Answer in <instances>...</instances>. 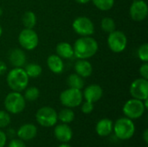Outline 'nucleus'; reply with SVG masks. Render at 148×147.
I'll list each match as a JSON object with an SVG mask.
<instances>
[{
	"label": "nucleus",
	"mask_w": 148,
	"mask_h": 147,
	"mask_svg": "<svg viewBox=\"0 0 148 147\" xmlns=\"http://www.w3.org/2000/svg\"><path fill=\"white\" fill-rule=\"evenodd\" d=\"M56 55H59L62 59H70L74 56L73 46L67 42H62L56 45Z\"/></svg>",
	"instance_id": "aec40b11"
},
{
	"label": "nucleus",
	"mask_w": 148,
	"mask_h": 147,
	"mask_svg": "<svg viewBox=\"0 0 148 147\" xmlns=\"http://www.w3.org/2000/svg\"><path fill=\"white\" fill-rule=\"evenodd\" d=\"M29 79L23 68H14L8 73L6 81L12 91L21 93L27 88Z\"/></svg>",
	"instance_id": "f03ea898"
},
{
	"label": "nucleus",
	"mask_w": 148,
	"mask_h": 147,
	"mask_svg": "<svg viewBox=\"0 0 148 147\" xmlns=\"http://www.w3.org/2000/svg\"><path fill=\"white\" fill-rule=\"evenodd\" d=\"M47 65L51 72L59 75L63 72L64 63L62 59L57 55H50L47 59Z\"/></svg>",
	"instance_id": "6ab92c4d"
},
{
	"label": "nucleus",
	"mask_w": 148,
	"mask_h": 147,
	"mask_svg": "<svg viewBox=\"0 0 148 147\" xmlns=\"http://www.w3.org/2000/svg\"><path fill=\"white\" fill-rule=\"evenodd\" d=\"M75 70L81 77L88 78L93 73V67L87 59H79L75 64Z\"/></svg>",
	"instance_id": "dca6fc26"
},
{
	"label": "nucleus",
	"mask_w": 148,
	"mask_h": 147,
	"mask_svg": "<svg viewBox=\"0 0 148 147\" xmlns=\"http://www.w3.org/2000/svg\"><path fill=\"white\" fill-rule=\"evenodd\" d=\"M24 71L27 74V75L29 76V78H36L42 74V68L39 64L32 62V63H29L25 66Z\"/></svg>",
	"instance_id": "b1692460"
},
{
	"label": "nucleus",
	"mask_w": 148,
	"mask_h": 147,
	"mask_svg": "<svg viewBox=\"0 0 148 147\" xmlns=\"http://www.w3.org/2000/svg\"><path fill=\"white\" fill-rule=\"evenodd\" d=\"M113 121L110 119L104 118L97 122L95 126V131L100 137H107L113 132Z\"/></svg>",
	"instance_id": "a211bd4d"
},
{
	"label": "nucleus",
	"mask_w": 148,
	"mask_h": 147,
	"mask_svg": "<svg viewBox=\"0 0 148 147\" xmlns=\"http://www.w3.org/2000/svg\"><path fill=\"white\" fill-rule=\"evenodd\" d=\"M73 29L81 36H89L95 32V25L87 16H78L72 23Z\"/></svg>",
	"instance_id": "9d476101"
},
{
	"label": "nucleus",
	"mask_w": 148,
	"mask_h": 147,
	"mask_svg": "<svg viewBox=\"0 0 148 147\" xmlns=\"http://www.w3.org/2000/svg\"><path fill=\"white\" fill-rule=\"evenodd\" d=\"M130 94L133 98L145 101L148 98V81L144 78L134 80L130 86Z\"/></svg>",
	"instance_id": "9b49d317"
},
{
	"label": "nucleus",
	"mask_w": 148,
	"mask_h": 147,
	"mask_svg": "<svg viewBox=\"0 0 148 147\" xmlns=\"http://www.w3.org/2000/svg\"><path fill=\"white\" fill-rule=\"evenodd\" d=\"M137 55L139 59L143 62H147L148 61V44L147 43H143L141 44L137 51Z\"/></svg>",
	"instance_id": "cd10ccee"
},
{
	"label": "nucleus",
	"mask_w": 148,
	"mask_h": 147,
	"mask_svg": "<svg viewBox=\"0 0 148 147\" xmlns=\"http://www.w3.org/2000/svg\"><path fill=\"white\" fill-rule=\"evenodd\" d=\"M26 106V101L19 92H10L4 99V107L6 111L12 114L22 113Z\"/></svg>",
	"instance_id": "20e7f679"
},
{
	"label": "nucleus",
	"mask_w": 148,
	"mask_h": 147,
	"mask_svg": "<svg viewBox=\"0 0 148 147\" xmlns=\"http://www.w3.org/2000/svg\"><path fill=\"white\" fill-rule=\"evenodd\" d=\"M67 84L69 88L82 90L84 87V81L83 78L78 75L77 74H71L67 79Z\"/></svg>",
	"instance_id": "412c9836"
},
{
	"label": "nucleus",
	"mask_w": 148,
	"mask_h": 147,
	"mask_svg": "<svg viewBox=\"0 0 148 147\" xmlns=\"http://www.w3.org/2000/svg\"><path fill=\"white\" fill-rule=\"evenodd\" d=\"M58 147H72L71 146H69V144H67V143H62V144H61L60 146Z\"/></svg>",
	"instance_id": "e433bc0d"
},
{
	"label": "nucleus",
	"mask_w": 148,
	"mask_h": 147,
	"mask_svg": "<svg viewBox=\"0 0 148 147\" xmlns=\"http://www.w3.org/2000/svg\"><path fill=\"white\" fill-rule=\"evenodd\" d=\"M91 0H75V2L76 3H81V4H85V3H89Z\"/></svg>",
	"instance_id": "c9c22d12"
},
{
	"label": "nucleus",
	"mask_w": 148,
	"mask_h": 147,
	"mask_svg": "<svg viewBox=\"0 0 148 147\" xmlns=\"http://www.w3.org/2000/svg\"><path fill=\"white\" fill-rule=\"evenodd\" d=\"M56 139L62 143H68L73 138V131L68 124H59L54 129Z\"/></svg>",
	"instance_id": "4468645a"
},
{
	"label": "nucleus",
	"mask_w": 148,
	"mask_h": 147,
	"mask_svg": "<svg viewBox=\"0 0 148 147\" xmlns=\"http://www.w3.org/2000/svg\"><path fill=\"white\" fill-rule=\"evenodd\" d=\"M58 120L64 124H69L75 120V113L71 108L66 107L62 109L59 113H57Z\"/></svg>",
	"instance_id": "4be33fe9"
},
{
	"label": "nucleus",
	"mask_w": 148,
	"mask_h": 147,
	"mask_svg": "<svg viewBox=\"0 0 148 147\" xmlns=\"http://www.w3.org/2000/svg\"><path fill=\"white\" fill-rule=\"evenodd\" d=\"M10 113L7 111L0 110V128L6 127L10 123Z\"/></svg>",
	"instance_id": "c85d7f7f"
},
{
	"label": "nucleus",
	"mask_w": 148,
	"mask_h": 147,
	"mask_svg": "<svg viewBox=\"0 0 148 147\" xmlns=\"http://www.w3.org/2000/svg\"><path fill=\"white\" fill-rule=\"evenodd\" d=\"M2 14H3V10H2V9L0 8V16H2Z\"/></svg>",
	"instance_id": "58836bf2"
},
{
	"label": "nucleus",
	"mask_w": 148,
	"mask_h": 147,
	"mask_svg": "<svg viewBox=\"0 0 148 147\" xmlns=\"http://www.w3.org/2000/svg\"><path fill=\"white\" fill-rule=\"evenodd\" d=\"M7 141V136L4 132L0 130V147H4Z\"/></svg>",
	"instance_id": "473e14b6"
},
{
	"label": "nucleus",
	"mask_w": 148,
	"mask_h": 147,
	"mask_svg": "<svg viewBox=\"0 0 148 147\" xmlns=\"http://www.w3.org/2000/svg\"><path fill=\"white\" fill-rule=\"evenodd\" d=\"M8 147H26L25 144L23 143V141L20 139H12Z\"/></svg>",
	"instance_id": "2f4dec72"
},
{
	"label": "nucleus",
	"mask_w": 148,
	"mask_h": 147,
	"mask_svg": "<svg viewBox=\"0 0 148 147\" xmlns=\"http://www.w3.org/2000/svg\"><path fill=\"white\" fill-rule=\"evenodd\" d=\"M94 5L102 11L111 10L114 5V0H91Z\"/></svg>",
	"instance_id": "393cba45"
},
{
	"label": "nucleus",
	"mask_w": 148,
	"mask_h": 147,
	"mask_svg": "<svg viewBox=\"0 0 148 147\" xmlns=\"http://www.w3.org/2000/svg\"><path fill=\"white\" fill-rule=\"evenodd\" d=\"M129 14L131 18L135 22H141L147 16V3L143 0H135L130 6Z\"/></svg>",
	"instance_id": "f8f14e48"
},
{
	"label": "nucleus",
	"mask_w": 148,
	"mask_h": 147,
	"mask_svg": "<svg viewBox=\"0 0 148 147\" xmlns=\"http://www.w3.org/2000/svg\"><path fill=\"white\" fill-rule=\"evenodd\" d=\"M103 95V90L101 87L97 84H91L84 89L82 93V96L86 101L95 103L101 99Z\"/></svg>",
	"instance_id": "ddd939ff"
},
{
	"label": "nucleus",
	"mask_w": 148,
	"mask_h": 147,
	"mask_svg": "<svg viewBox=\"0 0 148 147\" xmlns=\"http://www.w3.org/2000/svg\"><path fill=\"white\" fill-rule=\"evenodd\" d=\"M94 110V103L88 102V101H85L82 103V112L85 114H88L91 113Z\"/></svg>",
	"instance_id": "c756f323"
},
{
	"label": "nucleus",
	"mask_w": 148,
	"mask_h": 147,
	"mask_svg": "<svg viewBox=\"0 0 148 147\" xmlns=\"http://www.w3.org/2000/svg\"><path fill=\"white\" fill-rule=\"evenodd\" d=\"M101 27L104 32L109 34V33L113 32L114 30H115L116 25H115V22L113 18L104 17L101 22Z\"/></svg>",
	"instance_id": "a878e982"
},
{
	"label": "nucleus",
	"mask_w": 148,
	"mask_h": 147,
	"mask_svg": "<svg viewBox=\"0 0 148 147\" xmlns=\"http://www.w3.org/2000/svg\"><path fill=\"white\" fill-rule=\"evenodd\" d=\"M83 100L82 92L80 89L69 88L60 94V101L65 107L74 108L79 107Z\"/></svg>",
	"instance_id": "39448f33"
},
{
	"label": "nucleus",
	"mask_w": 148,
	"mask_h": 147,
	"mask_svg": "<svg viewBox=\"0 0 148 147\" xmlns=\"http://www.w3.org/2000/svg\"><path fill=\"white\" fill-rule=\"evenodd\" d=\"M140 75L141 76V78H144V79H147L148 80V63L147 62H144L140 68Z\"/></svg>",
	"instance_id": "7c9ffc66"
},
{
	"label": "nucleus",
	"mask_w": 148,
	"mask_h": 147,
	"mask_svg": "<svg viewBox=\"0 0 148 147\" xmlns=\"http://www.w3.org/2000/svg\"><path fill=\"white\" fill-rule=\"evenodd\" d=\"M146 107L143 101L137 99L128 100L123 106L122 111L124 115L131 120H136L140 118L145 113Z\"/></svg>",
	"instance_id": "0eeeda50"
},
{
	"label": "nucleus",
	"mask_w": 148,
	"mask_h": 147,
	"mask_svg": "<svg viewBox=\"0 0 148 147\" xmlns=\"http://www.w3.org/2000/svg\"><path fill=\"white\" fill-rule=\"evenodd\" d=\"M22 22L26 29H33L36 24V16L33 11H26L23 15Z\"/></svg>",
	"instance_id": "5701e85b"
},
{
	"label": "nucleus",
	"mask_w": 148,
	"mask_h": 147,
	"mask_svg": "<svg viewBox=\"0 0 148 147\" xmlns=\"http://www.w3.org/2000/svg\"><path fill=\"white\" fill-rule=\"evenodd\" d=\"M108 45L114 53L123 52L127 45V36L120 30H114L108 36Z\"/></svg>",
	"instance_id": "6e6552de"
},
{
	"label": "nucleus",
	"mask_w": 148,
	"mask_h": 147,
	"mask_svg": "<svg viewBox=\"0 0 148 147\" xmlns=\"http://www.w3.org/2000/svg\"><path fill=\"white\" fill-rule=\"evenodd\" d=\"M146 147H147V146H146Z\"/></svg>",
	"instance_id": "ea45409f"
},
{
	"label": "nucleus",
	"mask_w": 148,
	"mask_h": 147,
	"mask_svg": "<svg viewBox=\"0 0 148 147\" xmlns=\"http://www.w3.org/2000/svg\"><path fill=\"white\" fill-rule=\"evenodd\" d=\"M6 71H7V65L3 62L0 61V75H3Z\"/></svg>",
	"instance_id": "72a5a7b5"
},
{
	"label": "nucleus",
	"mask_w": 148,
	"mask_h": 147,
	"mask_svg": "<svg viewBox=\"0 0 148 147\" xmlns=\"http://www.w3.org/2000/svg\"><path fill=\"white\" fill-rule=\"evenodd\" d=\"M9 61L15 68H22L26 63V55L21 49H13L10 52Z\"/></svg>",
	"instance_id": "f3484780"
},
{
	"label": "nucleus",
	"mask_w": 148,
	"mask_h": 147,
	"mask_svg": "<svg viewBox=\"0 0 148 147\" xmlns=\"http://www.w3.org/2000/svg\"><path fill=\"white\" fill-rule=\"evenodd\" d=\"M2 34H3V28H2V26L0 25V37H1Z\"/></svg>",
	"instance_id": "4c0bfd02"
},
{
	"label": "nucleus",
	"mask_w": 148,
	"mask_h": 147,
	"mask_svg": "<svg viewBox=\"0 0 148 147\" xmlns=\"http://www.w3.org/2000/svg\"><path fill=\"white\" fill-rule=\"evenodd\" d=\"M16 134L17 137L23 141L31 140L36 136L37 128L33 124H24L18 128Z\"/></svg>",
	"instance_id": "2eb2a0df"
},
{
	"label": "nucleus",
	"mask_w": 148,
	"mask_h": 147,
	"mask_svg": "<svg viewBox=\"0 0 148 147\" xmlns=\"http://www.w3.org/2000/svg\"><path fill=\"white\" fill-rule=\"evenodd\" d=\"M142 138H143V140H144V142L146 143V145H147L148 144V129H145V131H144V133H143V136H142Z\"/></svg>",
	"instance_id": "f704fd0d"
},
{
	"label": "nucleus",
	"mask_w": 148,
	"mask_h": 147,
	"mask_svg": "<svg viewBox=\"0 0 148 147\" xmlns=\"http://www.w3.org/2000/svg\"><path fill=\"white\" fill-rule=\"evenodd\" d=\"M97 41L89 36H81L78 38L74 45V55L78 59H88L94 56L98 51Z\"/></svg>",
	"instance_id": "f257e3e1"
},
{
	"label": "nucleus",
	"mask_w": 148,
	"mask_h": 147,
	"mask_svg": "<svg viewBox=\"0 0 148 147\" xmlns=\"http://www.w3.org/2000/svg\"><path fill=\"white\" fill-rule=\"evenodd\" d=\"M113 131L116 138L121 140L130 139L135 133V126L133 120L127 117L118 119L113 126Z\"/></svg>",
	"instance_id": "7ed1b4c3"
},
{
	"label": "nucleus",
	"mask_w": 148,
	"mask_h": 147,
	"mask_svg": "<svg viewBox=\"0 0 148 147\" xmlns=\"http://www.w3.org/2000/svg\"><path fill=\"white\" fill-rule=\"evenodd\" d=\"M24 99L25 101H35L36 100L38 99L39 95H40V91L36 87H30V88H26L24 89Z\"/></svg>",
	"instance_id": "bb28decb"
},
{
	"label": "nucleus",
	"mask_w": 148,
	"mask_h": 147,
	"mask_svg": "<svg viewBox=\"0 0 148 147\" xmlns=\"http://www.w3.org/2000/svg\"><path fill=\"white\" fill-rule=\"evenodd\" d=\"M18 42L23 49L26 50H33L38 45L39 37L33 29L25 28L19 33Z\"/></svg>",
	"instance_id": "1a4fd4ad"
},
{
	"label": "nucleus",
	"mask_w": 148,
	"mask_h": 147,
	"mask_svg": "<svg viewBox=\"0 0 148 147\" xmlns=\"http://www.w3.org/2000/svg\"><path fill=\"white\" fill-rule=\"evenodd\" d=\"M36 120L40 126L43 127H51L57 123V113L50 107H42L37 110Z\"/></svg>",
	"instance_id": "423d86ee"
}]
</instances>
